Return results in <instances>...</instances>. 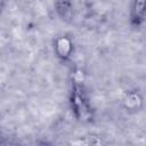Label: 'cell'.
<instances>
[{
    "instance_id": "cell-1",
    "label": "cell",
    "mask_w": 146,
    "mask_h": 146,
    "mask_svg": "<svg viewBox=\"0 0 146 146\" xmlns=\"http://www.w3.org/2000/svg\"><path fill=\"white\" fill-rule=\"evenodd\" d=\"M54 49L56 55L62 58V59H67L68 57H71V55L73 54L74 47H73V42L68 36H58L55 40L54 43Z\"/></svg>"
},
{
    "instance_id": "cell-2",
    "label": "cell",
    "mask_w": 146,
    "mask_h": 146,
    "mask_svg": "<svg viewBox=\"0 0 146 146\" xmlns=\"http://www.w3.org/2000/svg\"><path fill=\"white\" fill-rule=\"evenodd\" d=\"M143 105V99L138 92H129L123 98V106L129 111H138Z\"/></svg>"
},
{
    "instance_id": "cell-3",
    "label": "cell",
    "mask_w": 146,
    "mask_h": 146,
    "mask_svg": "<svg viewBox=\"0 0 146 146\" xmlns=\"http://www.w3.org/2000/svg\"><path fill=\"white\" fill-rule=\"evenodd\" d=\"M144 8H145V2L144 1H136L133 2L132 11L136 14V17H140L144 14Z\"/></svg>"
}]
</instances>
